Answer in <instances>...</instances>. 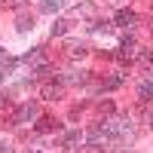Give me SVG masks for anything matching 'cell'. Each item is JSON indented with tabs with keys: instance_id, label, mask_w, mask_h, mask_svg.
<instances>
[{
	"instance_id": "cell-1",
	"label": "cell",
	"mask_w": 153,
	"mask_h": 153,
	"mask_svg": "<svg viewBox=\"0 0 153 153\" xmlns=\"http://www.w3.org/2000/svg\"><path fill=\"white\" fill-rule=\"evenodd\" d=\"M132 132V120H113L104 126V135L107 138H120V135H129Z\"/></svg>"
},
{
	"instance_id": "cell-2",
	"label": "cell",
	"mask_w": 153,
	"mask_h": 153,
	"mask_svg": "<svg viewBox=\"0 0 153 153\" xmlns=\"http://www.w3.org/2000/svg\"><path fill=\"white\" fill-rule=\"evenodd\" d=\"M117 25L132 28V25H135V12H132V9H120V12H117Z\"/></svg>"
},
{
	"instance_id": "cell-3",
	"label": "cell",
	"mask_w": 153,
	"mask_h": 153,
	"mask_svg": "<svg viewBox=\"0 0 153 153\" xmlns=\"http://www.w3.org/2000/svg\"><path fill=\"white\" fill-rule=\"evenodd\" d=\"M83 138H80V132H68L65 138H61V147L65 150H76V144H80Z\"/></svg>"
},
{
	"instance_id": "cell-4",
	"label": "cell",
	"mask_w": 153,
	"mask_h": 153,
	"mask_svg": "<svg viewBox=\"0 0 153 153\" xmlns=\"http://www.w3.org/2000/svg\"><path fill=\"white\" fill-rule=\"evenodd\" d=\"M37 117V104H25L22 110H19V123H28V120H34Z\"/></svg>"
},
{
	"instance_id": "cell-5",
	"label": "cell",
	"mask_w": 153,
	"mask_h": 153,
	"mask_svg": "<svg viewBox=\"0 0 153 153\" xmlns=\"http://www.w3.org/2000/svg\"><path fill=\"white\" fill-rule=\"evenodd\" d=\"M138 95H141L144 101H153V83H141L138 86Z\"/></svg>"
},
{
	"instance_id": "cell-6",
	"label": "cell",
	"mask_w": 153,
	"mask_h": 153,
	"mask_svg": "<svg viewBox=\"0 0 153 153\" xmlns=\"http://www.w3.org/2000/svg\"><path fill=\"white\" fill-rule=\"evenodd\" d=\"M25 61H28V65H40V61H43L40 49H34V52H28V55H25Z\"/></svg>"
},
{
	"instance_id": "cell-7",
	"label": "cell",
	"mask_w": 153,
	"mask_h": 153,
	"mask_svg": "<svg viewBox=\"0 0 153 153\" xmlns=\"http://www.w3.org/2000/svg\"><path fill=\"white\" fill-rule=\"evenodd\" d=\"M135 55V40H126L123 43V58H132Z\"/></svg>"
},
{
	"instance_id": "cell-8",
	"label": "cell",
	"mask_w": 153,
	"mask_h": 153,
	"mask_svg": "<svg viewBox=\"0 0 153 153\" xmlns=\"http://www.w3.org/2000/svg\"><path fill=\"white\" fill-rule=\"evenodd\" d=\"M61 3H65V0H43V9H46V12H52V9H58Z\"/></svg>"
},
{
	"instance_id": "cell-9",
	"label": "cell",
	"mask_w": 153,
	"mask_h": 153,
	"mask_svg": "<svg viewBox=\"0 0 153 153\" xmlns=\"http://www.w3.org/2000/svg\"><path fill=\"white\" fill-rule=\"evenodd\" d=\"M43 95H46V98H55V95H58V86L46 83V86H43Z\"/></svg>"
},
{
	"instance_id": "cell-10",
	"label": "cell",
	"mask_w": 153,
	"mask_h": 153,
	"mask_svg": "<svg viewBox=\"0 0 153 153\" xmlns=\"http://www.w3.org/2000/svg\"><path fill=\"white\" fill-rule=\"evenodd\" d=\"M65 31H68V22H55V25H52V37H55V34L61 37Z\"/></svg>"
},
{
	"instance_id": "cell-11",
	"label": "cell",
	"mask_w": 153,
	"mask_h": 153,
	"mask_svg": "<svg viewBox=\"0 0 153 153\" xmlns=\"http://www.w3.org/2000/svg\"><path fill=\"white\" fill-rule=\"evenodd\" d=\"M120 83H123V80H120V76H110V80H107V83H104V89H117V86H120Z\"/></svg>"
},
{
	"instance_id": "cell-12",
	"label": "cell",
	"mask_w": 153,
	"mask_h": 153,
	"mask_svg": "<svg viewBox=\"0 0 153 153\" xmlns=\"http://www.w3.org/2000/svg\"><path fill=\"white\" fill-rule=\"evenodd\" d=\"M150 120H153V117H150Z\"/></svg>"
}]
</instances>
